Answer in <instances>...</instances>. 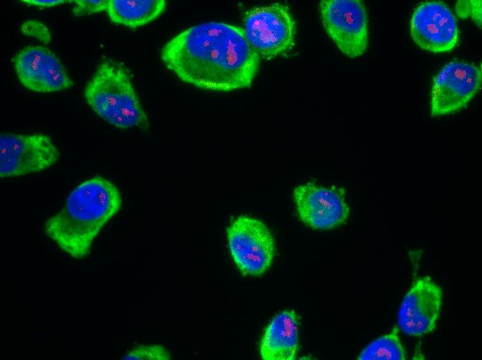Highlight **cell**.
<instances>
[{
  "instance_id": "1",
  "label": "cell",
  "mask_w": 482,
  "mask_h": 360,
  "mask_svg": "<svg viewBox=\"0 0 482 360\" xmlns=\"http://www.w3.org/2000/svg\"><path fill=\"white\" fill-rule=\"evenodd\" d=\"M161 59L182 81L220 91L249 87L260 60L242 28L221 22L180 33L163 46Z\"/></svg>"
},
{
  "instance_id": "2",
  "label": "cell",
  "mask_w": 482,
  "mask_h": 360,
  "mask_svg": "<svg viewBox=\"0 0 482 360\" xmlns=\"http://www.w3.org/2000/svg\"><path fill=\"white\" fill-rule=\"evenodd\" d=\"M121 204L114 183L100 176L93 177L71 191L63 208L46 220L44 232L66 253L82 259Z\"/></svg>"
},
{
  "instance_id": "3",
  "label": "cell",
  "mask_w": 482,
  "mask_h": 360,
  "mask_svg": "<svg viewBox=\"0 0 482 360\" xmlns=\"http://www.w3.org/2000/svg\"><path fill=\"white\" fill-rule=\"evenodd\" d=\"M87 104L102 119L121 129H147L148 116L134 89L128 69L117 61L101 62L87 82Z\"/></svg>"
},
{
  "instance_id": "4",
  "label": "cell",
  "mask_w": 482,
  "mask_h": 360,
  "mask_svg": "<svg viewBox=\"0 0 482 360\" xmlns=\"http://www.w3.org/2000/svg\"><path fill=\"white\" fill-rule=\"evenodd\" d=\"M242 29L260 58L272 59L294 45L295 21L289 7L283 3L250 9L245 13Z\"/></svg>"
},
{
  "instance_id": "5",
  "label": "cell",
  "mask_w": 482,
  "mask_h": 360,
  "mask_svg": "<svg viewBox=\"0 0 482 360\" xmlns=\"http://www.w3.org/2000/svg\"><path fill=\"white\" fill-rule=\"evenodd\" d=\"M231 257L244 275L260 276L270 267L275 254L271 233L260 220L241 215L226 230Z\"/></svg>"
},
{
  "instance_id": "6",
  "label": "cell",
  "mask_w": 482,
  "mask_h": 360,
  "mask_svg": "<svg viewBox=\"0 0 482 360\" xmlns=\"http://www.w3.org/2000/svg\"><path fill=\"white\" fill-rule=\"evenodd\" d=\"M319 10L325 31L343 54L355 58L366 51L368 17L362 1L323 0Z\"/></svg>"
},
{
  "instance_id": "7",
  "label": "cell",
  "mask_w": 482,
  "mask_h": 360,
  "mask_svg": "<svg viewBox=\"0 0 482 360\" xmlns=\"http://www.w3.org/2000/svg\"><path fill=\"white\" fill-rule=\"evenodd\" d=\"M59 157L58 149L45 134H1V178L40 172L55 163Z\"/></svg>"
},
{
  "instance_id": "8",
  "label": "cell",
  "mask_w": 482,
  "mask_h": 360,
  "mask_svg": "<svg viewBox=\"0 0 482 360\" xmlns=\"http://www.w3.org/2000/svg\"><path fill=\"white\" fill-rule=\"evenodd\" d=\"M481 84V71L462 61L447 63L433 80L431 116H441L464 107L476 95Z\"/></svg>"
},
{
  "instance_id": "9",
  "label": "cell",
  "mask_w": 482,
  "mask_h": 360,
  "mask_svg": "<svg viewBox=\"0 0 482 360\" xmlns=\"http://www.w3.org/2000/svg\"><path fill=\"white\" fill-rule=\"evenodd\" d=\"M343 188H327L313 183L297 186L294 198L301 219L315 229H330L344 224L350 208Z\"/></svg>"
},
{
  "instance_id": "10",
  "label": "cell",
  "mask_w": 482,
  "mask_h": 360,
  "mask_svg": "<svg viewBox=\"0 0 482 360\" xmlns=\"http://www.w3.org/2000/svg\"><path fill=\"white\" fill-rule=\"evenodd\" d=\"M411 35L421 48L445 53L456 47L459 31L454 15L445 4L427 1L419 5L412 15Z\"/></svg>"
},
{
  "instance_id": "11",
  "label": "cell",
  "mask_w": 482,
  "mask_h": 360,
  "mask_svg": "<svg viewBox=\"0 0 482 360\" xmlns=\"http://www.w3.org/2000/svg\"><path fill=\"white\" fill-rule=\"evenodd\" d=\"M12 61L19 81L31 91L55 92L73 85L58 57L46 47L27 46Z\"/></svg>"
},
{
  "instance_id": "12",
  "label": "cell",
  "mask_w": 482,
  "mask_h": 360,
  "mask_svg": "<svg viewBox=\"0 0 482 360\" xmlns=\"http://www.w3.org/2000/svg\"><path fill=\"white\" fill-rule=\"evenodd\" d=\"M442 304V290L428 277L417 278L404 296L398 323L406 334L419 336L436 327Z\"/></svg>"
},
{
  "instance_id": "13",
  "label": "cell",
  "mask_w": 482,
  "mask_h": 360,
  "mask_svg": "<svg viewBox=\"0 0 482 360\" xmlns=\"http://www.w3.org/2000/svg\"><path fill=\"white\" fill-rule=\"evenodd\" d=\"M298 317L294 310L276 315L265 330L260 354L265 360H293L298 350Z\"/></svg>"
},
{
  "instance_id": "14",
  "label": "cell",
  "mask_w": 482,
  "mask_h": 360,
  "mask_svg": "<svg viewBox=\"0 0 482 360\" xmlns=\"http://www.w3.org/2000/svg\"><path fill=\"white\" fill-rule=\"evenodd\" d=\"M166 5L163 0H109L106 11L113 22L137 28L158 17Z\"/></svg>"
},
{
  "instance_id": "15",
  "label": "cell",
  "mask_w": 482,
  "mask_h": 360,
  "mask_svg": "<svg viewBox=\"0 0 482 360\" xmlns=\"http://www.w3.org/2000/svg\"><path fill=\"white\" fill-rule=\"evenodd\" d=\"M406 358L398 327H395L389 334L372 341L358 357L361 360H404Z\"/></svg>"
},
{
  "instance_id": "16",
  "label": "cell",
  "mask_w": 482,
  "mask_h": 360,
  "mask_svg": "<svg viewBox=\"0 0 482 360\" xmlns=\"http://www.w3.org/2000/svg\"><path fill=\"white\" fill-rule=\"evenodd\" d=\"M170 352L161 345H141L133 348L123 357L126 360H169Z\"/></svg>"
},
{
  "instance_id": "17",
  "label": "cell",
  "mask_w": 482,
  "mask_h": 360,
  "mask_svg": "<svg viewBox=\"0 0 482 360\" xmlns=\"http://www.w3.org/2000/svg\"><path fill=\"white\" fill-rule=\"evenodd\" d=\"M456 15L461 19L471 17L476 24L481 28V1H458L455 6Z\"/></svg>"
},
{
  "instance_id": "18",
  "label": "cell",
  "mask_w": 482,
  "mask_h": 360,
  "mask_svg": "<svg viewBox=\"0 0 482 360\" xmlns=\"http://www.w3.org/2000/svg\"><path fill=\"white\" fill-rule=\"evenodd\" d=\"M73 12L75 16H84L107 10L109 0H74Z\"/></svg>"
},
{
  "instance_id": "19",
  "label": "cell",
  "mask_w": 482,
  "mask_h": 360,
  "mask_svg": "<svg viewBox=\"0 0 482 360\" xmlns=\"http://www.w3.org/2000/svg\"><path fill=\"white\" fill-rule=\"evenodd\" d=\"M21 30L24 35L37 38L44 44H48L51 41L49 30L40 21H26L21 25Z\"/></svg>"
},
{
  "instance_id": "20",
  "label": "cell",
  "mask_w": 482,
  "mask_h": 360,
  "mask_svg": "<svg viewBox=\"0 0 482 360\" xmlns=\"http://www.w3.org/2000/svg\"><path fill=\"white\" fill-rule=\"evenodd\" d=\"M21 2L39 8H50L74 1L66 0H22Z\"/></svg>"
}]
</instances>
